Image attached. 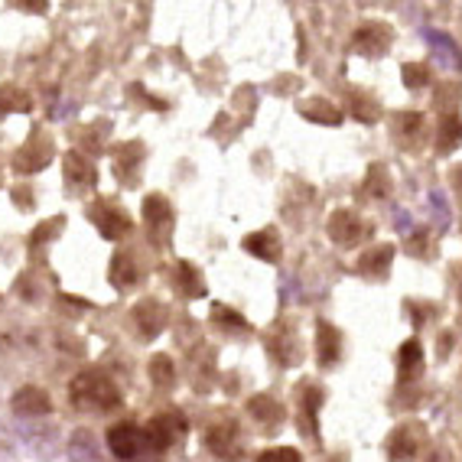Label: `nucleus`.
Here are the masks:
<instances>
[{
    "instance_id": "f257e3e1",
    "label": "nucleus",
    "mask_w": 462,
    "mask_h": 462,
    "mask_svg": "<svg viewBox=\"0 0 462 462\" xmlns=\"http://www.w3.org/2000/svg\"><path fill=\"white\" fill-rule=\"evenodd\" d=\"M69 397H72L75 407L82 411H111V407L121 404V394H117V384L107 378L105 372H82L72 381L69 388Z\"/></svg>"
},
{
    "instance_id": "f03ea898",
    "label": "nucleus",
    "mask_w": 462,
    "mask_h": 462,
    "mask_svg": "<svg viewBox=\"0 0 462 462\" xmlns=\"http://www.w3.org/2000/svg\"><path fill=\"white\" fill-rule=\"evenodd\" d=\"M143 433H147V443L153 446V449H170V446L186 433V420H182V413L163 411L147 423Z\"/></svg>"
},
{
    "instance_id": "7ed1b4c3",
    "label": "nucleus",
    "mask_w": 462,
    "mask_h": 462,
    "mask_svg": "<svg viewBox=\"0 0 462 462\" xmlns=\"http://www.w3.org/2000/svg\"><path fill=\"white\" fill-rule=\"evenodd\" d=\"M107 446H111V453H115L117 459H137V456L143 453V446H150V443L141 427L117 423V427L107 430Z\"/></svg>"
},
{
    "instance_id": "20e7f679",
    "label": "nucleus",
    "mask_w": 462,
    "mask_h": 462,
    "mask_svg": "<svg viewBox=\"0 0 462 462\" xmlns=\"http://www.w3.org/2000/svg\"><path fill=\"white\" fill-rule=\"evenodd\" d=\"M91 222L98 225V231L105 235V238H121V235H127L131 231V218H127L121 208L115 206V202H101L98 208H91Z\"/></svg>"
},
{
    "instance_id": "39448f33",
    "label": "nucleus",
    "mask_w": 462,
    "mask_h": 462,
    "mask_svg": "<svg viewBox=\"0 0 462 462\" xmlns=\"http://www.w3.org/2000/svg\"><path fill=\"white\" fill-rule=\"evenodd\" d=\"M143 218L150 225V238L166 241L170 238V225H173V212H170V202L163 196H147L143 202Z\"/></svg>"
},
{
    "instance_id": "423d86ee",
    "label": "nucleus",
    "mask_w": 462,
    "mask_h": 462,
    "mask_svg": "<svg viewBox=\"0 0 462 462\" xmlns=\"http://www.w3.org/2000/svg\"><path fill=\"white\" fill-rule=\"evenodd\" d=\"M365 235L362 222H358L352 212H336L329 218V238L336 241V245H342V248H352V245H358Z\"/></svg>"
},
{
    "instance_id": "0eeeda50",
    "label": "nucleus",
    "mask_w": 462,
    "mask_h": 462,
    "mask_svg": "<svg viewBox=\"0 0 462 462\" xmlns=\"http://www.w3.org/2000/svg\"><path fill=\"white\" fill-rule=\"evenodd\" d=\"M208 449L222 459H238L241 456V439H238V427L235 423H225V427H215L208 433Z\"/></svg>"
},
{
    "instance_id": "6e6552de",
    "label": "nucleus",
    "mask_w": 462,
    "mask_h": 462,
    "mask_svg": "<svg viewBox=\"0 0 462 462\" xmlns=\"http://www.w3.org/2000/svg\"><path fill=\"white\" fill-rule=\"evenodd\" d=\"M391 42V30L384 23H368L356 33V50L365 52V56H381L388 50Z\"/></svg>"
},
{
    "instance_id": "1a4fd4ad",
    "label": "nucleus",
    "mask_w": 462,
    "mask_h": 462,
    "mask_svg": "<svg viewBox=\"0 0 462 462\" xmlns=\"http://www.w3.org/2000/svg\"><path fill=\"white\" fill-rule=\"evenodd\" d=\"M245 248L254 257H261V261H271L273 264L277 254H281V238H277L273 228H264V231H257V235H248V238H245Z\"/></svg>"
},
{
    "instance_id": "9d476101",
    "label": "nucleus",
    "mask_w": 462,
    "mask_h": 462,
    "mask_svg": "<svg viewBox=\"0 0 462 462\" xmlns=\"http://www.w3.org/2000/svg\"><path fill=\"white\" fill-rule=\"evenodd\" d=\"M420 372H423V348H420L417 338H411V342L401 346V356H397V374H401V381H411Z\"/></svg>"
},
{
    "instance_id": "9b49d317",
    "label": "nucleus",
    "mask_w": 462,
    "mask_h": 462,
    "mask_svg": "<svg viewBox=\"0 0 462 462\" xmlns=\"http://www.w3.org/2000/svg\"><path fill=\"white\" fill-rule=\"evenodd\" d=\"M423 36L430 40V46H433V52H437L439 62H446V66H453V69L462 66V52L449 36L439 33V30H423Z\"/></svg>"
},
{
    "instance_id": "f8f14e48",
    "label": "nucleus",
    "mask_w": 462,
    "mask_h": 462,
    "mask_svg": "<svg viewBox=\"0 0 462 462\" xmlns=\"http://www.w3.org/2000/svg\"><path fill=\"white\" fill-rule=\"evenodd\" d=\"M462 141V121L459 115H446L439 117V127H437V150L439 153H453Z\"/></svg>"
},
{
    "instance_id": "ddd939ff",
    "label": "nucleus",
    "mask_w": 462,
    "mask_h": 462,
    "mask_svg": "<svg viewBox=\"0 0 462 462\" xmlns=\"http://www.w3.org/2000/svg\"><path fill=\"white\" fill-rule=\"evenodd\" d=\"M316 352H319V365H326V368H329V365H336L338 362V332L332 329L329 322H319V326H316Z\"/></svg>"
},
{
    "instance_id": "4468645a",
    "label": "nucleus",
    "mask_w": 462,
    "mask_h": 462,
    "mask_svg": "<svg viewBox=\"0 0 462 462\" xmlns=\"http://www.w3.org/2000/svg\"><path fill=\"white\" fill-rule=\"evenodd\" d=\"M14 411L17 413H46L50 411V394L42 388H23L17 397H14Z\"/></svg>"
},
{
    "instance_id": "2eb2a0df",
    "label": "nucleus",
    "mask_w": 462,
    "mask_h": 462,
    "mask_svg": "<svg viewBox=\"0 0 462 462\" xmlns=\"http://www.w3.org/2000/svg\"><path fill=\"white\" fill-rule=\"evenodd\" d=\"M391 257H394V248H391V245H381V248H374L372 254H362L358 271L368 273V277H381V273L391 267Z\"/></svg>"
},
{
    "instance_id": "dca6fc26",
    "label": "nucleus",
    "mask_w": 462,
    "mask_h": 462,
    "mask_svg": "<svg viewBox=\"0 0 462 462\" xmlns=\"http://www.w3.org/2000/svg\"><path fill=\"white\" fill-rule=\"evenodd\" d=\"M137 322H141V329L147 332V336H157L160 326L166 322V313H163V306L153 303V300H147V303L137 306Z\"/></svg>"
},
{
    "instance_id": "f3484780",
    "label": "nucleus",
    "mask_w": 462,
    "mask_h": 462,
    "mask_svg": "<svg viewBox=\"0 0 462 462\" xmlns=\"http://www.w3.org/2000/svg\"><path fill=\"white\" fill-rule=\"evenodd\" d=\"M388 453L394 456L397 462H407V459H413V453H417V437H411V430L407 427H401L391 437V443H388Z\"/></svg>"
},
{
    "instance_id": "a211bd4d",
    "label": "nucleus",
    "mask_w": 462,
    "mask_h": 462,
    "mask_svg": "<svg viewBox=\"0 0 462 462\" xmlns=\"http://www.w3.org/2000/svg\"><path fill=\"white\" fill-rule=\"evenodd\" d=\"M176 290H182L186 297H202L206 293V283H199V273L189 264L176 267Z\"/></svg>"
},
{
    "instance_id": "6ab92c4d",
    "label": "nucleus",
    "mask_w": 462,
    "mask_h": 462,
    "mask_svg": "<svg viewBox=\"0 0 462 462\" xmlns=\"http://www.w3.org/2000/svg\"><path fill=\"white\" fill-rule=\"evenodd\" d=\"M303 115H310V117H316V121H322V125H338V111L329 105V101H322V98H316V101H310V105H303L300 107Z\"/></svg>"
},
{
    "instance_id": "aec40b11",
    "label": "nucleus",
    "mask_w": 462,
    "mask_h": 462,
    "mask_svg": "<svg viewBox=\"0 0 462 462\" xmlns=\"http://www.w3.org/2000/svg\"><path fill=\"white\" fill-rule=\"evenodd\" d=\"M248 407H251V413H254V417H257L261 423H277V420L283 417L281 407L273 404L271 397H254V401H251Z\"/></svg>"
},
{
    "instance_id": "412c9836",
    "label": "nucleus",
    "mask_w": 462,
    "mask_h": 462,
    "mask_svg": "<svg viewBox=\"0 0 462 462\" xmlns=\"http://www.w3.org/2000/svg\"><path fill=\"white\" fill-rule=\"evenodd\" d=\"M150 378H153V384H160V388H170V384H173V365H170V358L166 356L153 358V365H150Z\"/></svg>"
},
{
    "instance_id": "4be33fe9",
    "label": "nucleus",
    "mask_w": 462,
    "mask_h": 462,
    "mask_svg": "<svg viewBox=\"0 0 462 462\" xmlns=\"http://www.w3.org/2000/svg\"><path fill=\"white\" fill-rule=\"evenodd\" d=\"M427 82H430L427 66H420V62H407L404 66V85L407 88H423Z\"/></svg>"
},
{
    "instance_id": "5701e85b",
    "label": "nucleus",
    "mask_w": 462,
    "mask_h": 462,
    "mask_svg": "<svg viewBox=\"0 0 462 462\" xmlns=\"http://www.w3.org/2000/svg\"><path fill=\"white\" fill-rule=\"evenodd\" d=\"M257 462H303V459H300L297 449H290V446H281V449H267V453L261 456Z\"/></svg>"
},
{
    "instance_id": "b1692460",
    "label": "nucleus",
    "mask_w": 462,
    "mask_h": 462,
    "mask_svg": "<svg viewBox=\"0 0 462 462\" xmlns=\"http://www.w3.org/2000/svg\"><path fill=\"white\" fill-rule=\"evenodd\" d=\"M430 202H433V215L439 218V228H446V225H449V208H446L443 196H439V192H430Z\"/></svg>"
}]
</instances>
